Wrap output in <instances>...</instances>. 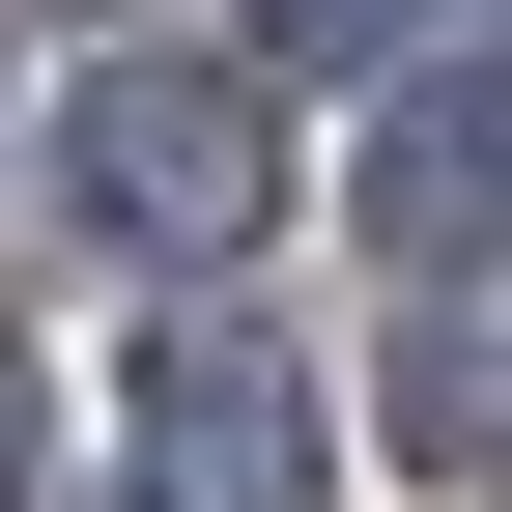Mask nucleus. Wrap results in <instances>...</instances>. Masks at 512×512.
I'll list each match as a JSON object with an SVG mask.
<instances>
[{
    "mask_svg": "<svg viewBox=\"0 0 512 512\" xmlns=\"http://www.w3.org/2000/svg\"><path fill=\"white\" fill-rule=\"evenodd\" d=\"M285 57H427V0H285Z\"/></svg>",
    "mask_w": 512,
    "mask_h": 512,
    "instance_id": "4",
    "label": "nucleus"
},
{
    "mask_svg": "<svg viewBox=\"0 0 512 512\" xmlns=\"http://www.w3.org/2000/svg\"><path fill=\"white\" fill-rule=\"evenodd\" d=\"M0 512H29V342H0Z\"/></svg>",
    "mask_w": 512,
    "mask_h": 512,
    "instance_id": "5",
    "label": "nucleus"
},
{
    "mask_svg": "<svg viewBox=\"0 0 512 512\" xmlns=\"http://www.w3.org/2000/svg\"><path fill=\"white\" fill-rule=\"evenodd\" d=\"M256 200H285V86L256 57H114L57 114V228L86 256H256Z\"/></svg>",
    "mask_w": 512,
    "mask_h": 512,
    "instance_id": "1",
    "label": "nucleus"
},
{
    "mask_svg": "<svg viewBox=\"0 0 512 512\" xmlns=\"http://www.w3.org/2000/svg\"><path fill=\"white\" fill-rule=\"evenodd\" d=\"M143 512H313V399L228 313H143Z\"/></svg>",
    "mask_w": 512,
    "mask_h": 512,
    "instance_id": "2",
    "label": "nucleus"
},
{
    "mask_svg": "<svg viewBox=\"0 0 512 512\" xmlns=\"http://www.w3.org/2000/svg\"><path fill=\"white\" fill-rule=\"evenodd\" d=\"M370 228H399L427 285H484V57H456V86H399V143H370Z\"/></svg>",
    "mask_w": 512,
    "mask_h": 512,
    "instance_id": "3",
    "label": "nucleus"
}]
</instances>
